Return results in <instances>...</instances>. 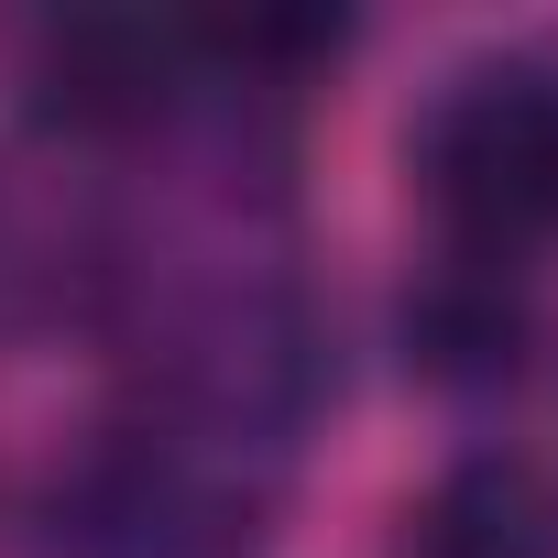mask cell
Returning <instances> with one entry per match:
<instances>
[{"instance_id": "obj_1", "label": "cell", "mask_w": 558, "mask_h": 558, "mask_svg": "<svg viewBox=\"0 0 558 558\" xmlns=\"http://www.w3.org/2000/svg\"><path fill=\"white\" fill-rule=\"evenodd\" d=\"M56 558H263V449L143 416L56 493Z\"/></svg>"}, {"instance_id": "obj_2", "label": "cell", "mask_w": 558, "mask_h": 558, "mask_svg": "<svg viewBox=\"0 0 558 558\" xmlns=\"http://www.w3.org/2000/svg\"><path fill=\"white\" fill-rule=\"evenodd\" d=\"M416 186L471 263H514L558 230V66L547 56H471L438 77L416 121Z\"/></svg>"}, {"instance_id": "obj_3", "label": "cell", "mask_w": 558, "mask_h": 558, "mask_svg": "<svg viewBox=\"0 0 558 558\" xmlns=\"http://www.w3.org/2000/svg\"><path fill=\"white\" fill-rule=\"evenodd\" d=\"M197 66H208V34L154 12H66L34 34V99L66 132H154Z\"/></svg>"}, {"instance_id": "obj_4", "label": "cell", "mask_w": 558, "mask_h": 558, "mask_svg": "<svg viewBox=\"0 0 558 558\" xmlns=\"http://www.w3.org/2000/svg\"><path fill=\"white\" fill-rule=\"evenodd\" d=\"M405 340H416L427 373H449V384H471V373H514L525 307H514V286H504V263L449 252V263H438V286L405 307Z\"/></svg>"}, {"instance_id": "obj_5", "label": "cell", "mask_w": 558, "mask_h": 558, "mask_svg": "<svg viewBox=\"0 0 558 558\" xmlns=\"http://www.w3.org/2000/svg\"><path fill=\"white\" fill-rule=\"evenodd\" d=\"M558 536H547V493L525 482V471H504V460H482V471H460L416 525H405V558H547Z\"/></svg>"}]
</instances>
